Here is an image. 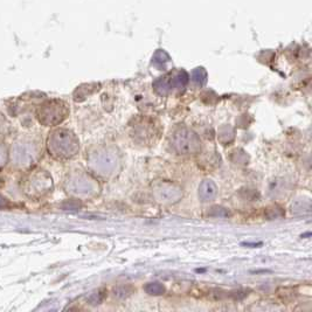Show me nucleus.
Returning <instances> with one entry per match:
<instances>
[{"instance_id": "f257e3e1", "label": "nucleus", "mask_w": 312, "mask_h": 312, "mask_svg": "<svg viewBox=\"0 0 312 312\" xmlns=\"http://www.w3.org/2000/svg\"><path fill=\"white\" fill-rule=\"evenodd\" d=\"M50 154L60 158H70L79 151V141L68 130L54 131L48 141Z\"/></svg>"}, {"instance_id": "f03ea898", "label": "nucleus", "mask_w": 312, "mask_h": 312, "mask_svg": "<svg viewBox=\"0 0 312 312\" xmlns=\"http://www.w3.org/2000/svg\"><path fill=\"white\" fill-rule=\"evenodd\" d=\"M172 145L179 155H195L201 150V142L198 136L185 128L174 132Z\"/></svg>"}, {"instance_id": "7ed1b4c3", "label": "nucleus", "mask_w": 312, "mask_h": 312, "mask_svg": "<svg viewBox=\"0 0 312 312\" xmlns=\"http://www.w3.org/2000/svg\"><path fill=\"white\" fill-rule=\"evenodd\" d=\"M68 115L67 106L62 102L52 101L42 104L38 111V117L43 125H56Z\"/></svg>"}, {"instance_id": "20e7f679", "label": "nucleus", "mask_w": 312, "mask_h": 312, "mask_svg": "<svg viewBox=\"0 0 312 312\" xmlns=\"http://www.w3.org/2000/svg\"><path fill=\"white\" fill-rule=\"evenodd\" d=\"M155 196L162 203H174L181 199L182 192L179 186L171 182H161L155 187Z\"/></svg>"}, {"instance_id": "39448f33", "label": "nucleus", "mask_w": 312, "mask_h": 312, "mask_svg": "<svg viewBox=\"0 0 312 312\" xmlns=\"http://www.w3.org/2000/svg\"><path fill=\"white\" fill-rule=\"evenodd\" d=\"M115 162L116 161H115L114 157L103 152V154L95 158V160H93V165L95 166L96 171L98 169V171H101V173H109L116 165Z\"/></svg>"}, {"instance_id": "423d86ee", "label": "nucleus", "mask_w": 312, "mask_h": 312, "mask_svg": "<svg viewBox=\"0 0 312 312\" xmlns=\"http://www.w3.org/2000/svg\"><path fill=\"white\" fill-rule=\"evenodd\" d=\"M216 193H218V188H216V185L212 180L202 181L199 187V198L203 202L212 201L216 196Z\"/></svg>"}, {"instance_id": "0eeeda50", "label": "nucleus", "mask_w": 312, "mask_h": 312, "mask_svg": "<svg viewBox=\"0 0 312 312\" xmlns=\"http://www.w3.org/2000/svg\"><path fill=\"white\" fill-rule=\"evenodd\" d=\"M145 291L149 295H155V296H158V295H162L165 293V288L161 286L160 283H149L147 287H145Z\"/></svg>"}, {"instance_id": "6e6552de", "label": "nucleus", "mask_w": 312, "mask_h": 312, "mask_svg": "<svg viewBox=\"0 0 312 312\" xmlns=\"http://www.w3.org/2000/svg\"><path fill=\"white\" fill-rule=\"evenodd\" d=\"M5 159H6L5 151H4V149H2L1 147H0V165L4 164V162H5Z\"/></svg>"}, {"instance_id": "1a4fd4ad", "label": "nucleus", "mask_w": 312, "mask_h": 312, "mask_svg": "<svg viewBox=\"0 0 312 312\" xmlns=\"http://www.w3.org/2000/svg\"><path fill=\"white\" fill-rule=\"evenodd\" d=\"M8 206V202L6 201V199L0 196V208H5V207Z\"/></svg>"}]
</instances>
